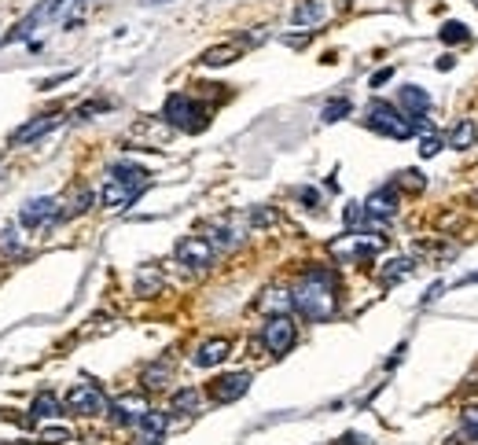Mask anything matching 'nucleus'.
Here are the masks:
<instances>
[{
    "label": "nucleus",
    "mask_w": 478,
    "mask_h": 445,
    "mask_svg": "<svg viewBox=\"0 0 478 445\" xmlns=\"http://www.w3.org/2000/svg\"><path fill=\"white\" fill-rule=\"evenodd\" d=\"M169 409L173 412H199V390H195V387H184V390H177V394H173V401H169Z\"/></svg>",
    "instance_id": "393cba45"
},
{
    "label": "nucleus",
    "mask_w": 478,
    "mask_h": 445,
    "mask_svg": "<svg viewBox=\"0 0 478 445\" xmlns=\"http://www.w3.org/2000/svg\"><path fill=\"white\" fill-rule=\"evenodd\" d=\"M442 147H445L442 136H423V140H420V159H434V155L442 151Z\"/></svg>",
    "instance_id": "c756f323"
},
{
    "label": "nucleus",
    "mask_w": 478,
    "mask_h": 445,
    "mask_svg": "<svg viewBox=\"0 0 478 445\" xmlns=\"http://www.w3.org/2000/svg\"><path fill=\"white\" fill-rule=\"evenodd\" d=\"M147 412V397L144 394H122L107 405V416H111L118 427H137Z\"/></svg>",
    "instance_id": "6e6552de"
},
{
    "label": "nucleus",
    "mask_w": 478,
    "mask_h": 445,
    "mask_svg": "<svg viewBox=\"0 0 478 445\" xmlns=\"http://www.w3.org/2000/svg\"><path fill=\"white\" fill-rule=\"evenodd\" d=\"M169 375H173V361L166 357V361H155L140 372V383H144V390H162L169 383Z\"/></svg>",
    "instance_id": "4be33fe9"
},
{
    "label": "nucleus",
    "mask_w": 478,
    "mask_h": 445,
    "mask_svg": "<svg viewBox=\"0 0 478 445\" xmlns=\"http://www.w3.org/2000/svg\"><path fill=\"white\" fill-rule=\"evenodd\" d=\"M412 272V262L408 258H394V262H386V269H383V284L390 287V284H398L401 277H408Z\"/></svg>",
    "instance_id": "bb28decb"
},
{
    "label": "nucleus",
    "mask_w": 478,
    "mask_h": 445,
    "mask_svg": "<svg viewBox=\"0 0 478 445\" xmlns=\"http://www.w3.org/2000/svg\"><path fill=\"white\" fill-rule=\"evenodd\" d=\"M0 250H18V232H15V228H4V232H0Z\"/></svg>",
    "instance_id": "2f4dec72"
},
{
    "label": "nucleus",
    "mask_w": 478,
    "mask_h": 445,
    "mask_svg": "<svg viewBox=\"0 0 478 445\" xmlns=\"http://www.w3.org/2000/svg\"><path fill=\"white\" fill-rule=\"evenodd\" d=\"M257 309L269 313V316H280V313H291L294 309V294L284 291V287H269L262 299H257Z\"/></svg>",
    "instance_id": "6ab92c4d"
},
{
    "label": "nucleus",
    "mask_w": 478,
    "mask_h": 445,
    "mask_svg": "<svg viewBox=\"0 0 478 445\" xmlns=\"http://www.w3.org/2000/svg\"><path fill=\"white\" fill-rule=\"evenodd\" d=\"M250 221H254V225H269V221H272V214H269V210H254Z\"/></svg>",
    "instance_id": "72a5a7b5"
},
{
    "label": "nucleus",
    "mask_w": 478,
    "mask_h": 445,
    "mask_svg": "<svg viewBox=\"0 0 478 445\" xmlns=\"http://www.w3.org/2000/svg\"><path fill=\"white\" fill-rule=\"evenodd\" d=\"M294 294V309L306 316V321H331L339 309V280L331 269H306L302 272Z\"/></svg>",
    "instance_id": "f257e3e1"
},
{
    "label": "nucleus",
    "mask_w": 478,
    "mask_h": 445,
    "mask_svg": "<svg viewBox=\"0 0 478 445\" xmlns=\"http://www.w3.org/2000/svg\"><path fill=\"white\" fill-rule=\"evenodd\" d=\"M394 210H398V188L394 184H386V188H379V192H372V195H368V203H364V214L368 218H394Z\"/></svg>",
    "instance_id": "4468645a"
},
{
    "label": "nucleus",
    "mask_w": 478,
    "mask_h": 445,
    "mask_svg": "<svg viewBox=\"0 0 478 445\" xmlns=\"http://www.w3.org/2000/svg\"><path fill=\"white\" fill-rule=\"evenodd\" d=\"M346 114H350V100H346V96L331 100V103H328V107H324V111H320V118H324V122H328V125H331V122H342Z\"/></svg>",
    "instance_id": "cd10ccee"
},
{
    "label": "nucleus",
    "mask_w": 478,
    "mask_h": 445,
    "mask_svg": "<svg viewBox=\"0 0 478 445\" xmlns=\"http://www.w3.org/2000/svg\"><path fill=\"white\" fill-rule=\"evenodd\" d=\"M239 55H243V41H225V45H213L199 55L203 67H228V63H235Z\"/></svg>",
    "instance_id": "f3484780"
},
{
    "label": "nucleus",
    "mask_w": 478,
    "mask_h": 445,
    "mask_svg": "<svg viewBox=\"0 0 478 445\" xmlns=\"http://www.w3.org/2000/svg\"><path fill=\"white\" fill-rule=\"evenodd\" d=\"M55 125H59V114H37V118H30L26 125H18V129L11 133V147L33 144V140H41L45 133H52Z\"/></svg>",
    "instance_id": "9d476101"
},
{
    "label": "nucleus",
    "mask_w": 478,
    "mask_h": 445,
    "mask_svg": "<svg viewBox=\"0 0 478 445\" xmlns=\"http://www.w3.org/2000/svg\"><path fill=\"white\" fill-rule=\"evenodd\" d=\"M250 390V372H228V375H217L210 383V397L217 405H232Z\"/></svg>",
    "instance_id": "1a4fd4ad"
},
{
    "label": "nucleus",
    "mask_w": 478,
    "mask_h": 445,
    "mask_svg": "<svg viewBox=\"0 0 478 445\" xmlns=\"http://www.w3.org/2000/svg\"><path fill=\"white\" fill-rule=\"evenodd\" d=\"M162 118H166V125H173V129H181V133H203L206 129V111L184 92H173L166 100Z\"/></svg>",
    "instance_id": "7ed1b4c3"
},
{
    "label": "nucleus",
    "mask_w": 478,
    "mask_h": 445,
    "mask_svg": "<svg viewBox=\"0 0 478 445\" xmlns=\"http://www.w3.org/2000/svg\"><path fill=\"white\" fill-rule=\"evenodd\" d=\"M390 77H394V70H390V67H386V70H379V74H372V89H379V85H386Z\"/></svg>",
    "instance_id": "473e14b6"
},
{
    "label": "nucleus",
    "mask_w": 478,
    "mask_h": 445,
    "mask_svg": "<svg viewBox=\"0 0 478 445\" xmlns=\"http://www.w3.org/2000/svg\"><path fill=\"white\" fill-rule=\"evenodd\" d=\"M89 206H92V192H89V188H74V192L67 195V206H63V218H78Z\"/></svg>",
    "instance_id": "b1692460"
},
{
    "label": "nucleus",
    "mask_w": 478,
    "mask_h": 445,
    "mask_svg": "<svg viewBox=\"0 0 478 445\" xmlns=\"http://www.w3.org/2000/svg\"><path fill=\"white\" fill-rule=\"evenodd\" d=\"M173 254H177V262H181L184 269H210L217 247H213L206 236H184Z\"/></svg>",
    "instance_id": "423d86ee"
},
{
    "label": "nucleus",
    "mask_w": 478,
    "mask_h": 445,
    "mask_svg": "<svg viewBox=\"0 0 478 445\" xmlns=\"http://www.w3.org/2000/svg\"><path fill=\"white\" fill-rule=\"evenodd\" d=\"M162 287H166L162 269L159 265H140L137 280H133V291L140 294V299H155V294H162Z\"/></svg>",
    "instance_id": "dca6fc26"
},
{
    "label": "nucleus",
    "mask_w": 478,
    "mask_h": 445,
    "mask_svg": "<svg viewBox=\"0 0 478 445\" xmlns=\"http://www.w3.org/2000/svg\"><path fill=\"white\" fill-rule=\"evenodd\" d=\"M41 441H48V445H63V441H74V434L67 427H48V431H41Z\"/></svg>",
    "instance_id": "c85d7f7f"
},
{
    "label": "nucleus",
    "mask_w": 478,
    "mask_h": 445,
    "mask_svg": "<svg viewBox=\"0 0 478 445\" xmlns=\"http://www.w3.org/2000/svg\"><path fill=\"white\" fill-rule=\"evenodd\" d=\"M107 394L92 383H78L67 390V397H63V409L74 412V416H107Z\"/></svg>",
    "instance_id": "20e7f679"
},
{
    "label": "nucleus",
    "mask_w": 478,
    "mask_h": 445,
    "mask_svg": "<svg viewBox=\"0 0 478 445\" xmlns=\"http://www.w3.org/2000/svg\"><path fill=\"white\" fill-rule=\"evenodd\" d=\"M228 353H232L228 338H206V343L191 353V365L195 368H217L221 361H228Z\"/></svg>",
    "instance_id": "9b49d317"
},
{
    "label": "nucleus",
    "mask_w": 478,
    "mask_h": 445,
    "mask_svg": "<svg viewBox=\"0 0 478 445\" xmlns=\"http://www.w3.org/2000/svg\"><path fill=\"white\" fill-rule=\"evenodd\" d=\"M59 218H63V206H59V199H48V195L30 199V203H23V210H18V221L26 228H52Z\"/></svg>",
    "instance_id": "0eeeda50"
},
{
    "label": "nucleus",
    "mask_w": 478,
    "mask_h": 445,
    "mask_svg": "<svg viewBox=\"0 0 478 445\" xmlns=\"http://www.w3.org/2000/svg\"><path fill=\"white\" fill-rule=\"evenodd\" d=\"M144 4H173V0H144Z\"/></svg>",
    "instance_id": "e433bc0d"
},
{
    "label": "nucleus",
    "mask_w": 478,
    "mask_h": 445,
    "mask_svg": "<svg viewBox=\"0 0 478 445\" xmlns=\"http://www.w3.org/2000/svg\"><path fill=\"white\" fill-rule=\"evenodd\" d=\"M59 81H70V74H55V77H48V81H41V89H55Z\"/></svg>",
    "instance_id": "f704fd0d"
},
{
    "label": "nucleus",
    "mask_w": 478,
    "mask_h": 445,
    "mask_svg": "<svg viewBox=\"0 0 478 445\" xmlns=\"http://www.w3.org/2000/svg\"><path fill=\"white\" fill-rule=\"evenodd\" d=\"M471 284H478V272H467V277L456 280V287H471Z\"/></svg>",
    "instance_id": "c9c22d12"
},
{
    "label": "nucleus",
    "mask_w": 478,
    "mask_h": 445,
    "mask_svg": "<svg viewBox=\"0 0 478 445\" xmlns=\"http://www.w3.org/2000/svg\"><path fill=\"white\" fill-rule=\"evenodd\" d=\"M467 419H474V423H478V409H471V412H467Z\"/></svg>",
    "instance_id": "4c0bfd02"
},
{
    "label": "nucleus",
    "mask_w": 478,
    "mask_h": 445,
    "mask_svg": "<svg viewBox=\"0 0 478 445\" xmlns=\"http://www.w3.org/2000/svg\"><path fill=\"white\" fill-rule=\"evenodd\" d=\"M478 140V125L471 122V118H464L460 125H456V129L449 133V147H456V151H464V147H471Z\"/></svg>",
    "instance_id": "5701e85b"
},
{
    "label": "nucleus",
    "mask_w": 478,
    "mask_h": 445,
    "mask_svg": "<svg viewBox=\"0 0 478 445\" xmlns=\"http://www.w3.org/2000/svg\"><path fill=\"white\" fill-rule=\"evenodd\" d=\"M294 338H298V331H294V321H291L287 313L269 316L265 328H262V346H265L269 353H276V357H284V353L294 346Z\"/></svg>",
    "instance_id": "39448f33"
},
{
    "label": "nucleus",
    "mask_w": 478,
    "mask_h": 445,
    "mask_svg": "<svg viewBox=\"0 0 478 445\" xmlns=\"http://www.w3.org/2000/svg\"><path fill=\"white\" fill-rule=\"evenodd\" d=\"M140 192L137 188H129V184H122V181H115V177H107L103 181V188H100V206L103 210H122V206H129Z\"/></svg>",
    "instance_id": "f8f14e48"
},
{
    "label": "nucleus",
    "mask_w": 478,
    "mask_h": 445,
    "mask_svg": "<svg viewBox=\"0 0 478 445\" xmlns=\"http://www.w3.org/2000/svg\"><path fill=\"white\" fill-rule=\"evenodd\" d=\"M33 419H59V416H67V409H63V401L52 394V390H41L33 397V405H30Z\"/></svg>",
    "instance_id": "412c9836"
},
{
    "label": "nucleus",
    "mask_w": 478,
    "mask_h": 445,
    "mask_svg": "<svg viewBox=\"0 0 478 445\" xmlns=\"http://www.w3.org/2000/svg\"><path fill=\"white\" fill-rule=\"evenodd\" d=\"M401 107H405V114L416 125H423V118L430 111V96L420 89V85H405V89H401Z\"/></svg>",
    "instance_id": "2eb2a0df"
},
{
    "label": "nucleus",
    "mask_w": 478,
    "mask_h": 445,
    "mask_svg": "<svg viewBox=\"0 0 478 445\" xmlns=\"http://www.w3.org/2000/svg\"><path fill=\"white\" fill-rule=\"evenodd\" d=\"M324 15H328V4H324V0H298L294 11H291V23L294 26H317V23H324Z\"/></svg>",
    "instance_id": "aec40b11"
},
{
    "label": "nucleus",
    "mask_w": 478,
    "mask_h": 445,
    "mask_svg": "<svg viewBox=\"0 0 478 445\" xmlns=\"http://www.w3.org/2000/svg\"><path fill=\"white\" fill-rule=\"evenodd\" d=\"M107 177H115V181H122V184H129V188H137V192H144L151 173H147L144 166H137V162H115L111 169H107Z\"/></svg>",
    "instance_id": "a211bd4d"
},
{
    "label": "nucleus",
    "mask_w": 478,
    "mask_h": 445,
    "mask_svg": "<svg viewBox=\"0 0 478 445\" xmlns=\"http://www.w3.org/2000/svg\"><path fill=\"white\" fill-rule=\"evenodd\" d=\"M401 184H408L412 192H420V188H423L427 181H423V173H420V169H405V173H401Z\"/></svg>",
    "instance_id": "7c9ffc66"
},
{
    "label": "nucleus",
    "mask_w": 478,
    "mask_h": 445,
    "mask_svg": "<svg viewBox=\"0 0 478 445\" xmlns=\"http://www.w3.org/2000/svg\"><path fill=\"white\" fill-rule=\"evenodd\" d=\"M438 37H442V45H464V41L471 37V30L464 23H456V18H449V23L438 30Z\"/></svg>",
    "instance_id": "a878e982"
},
{
    "label": "nucleus",
    "mask_w": 478,
    "mask_h": 445,
    "mask_svg": "<svg viewBox=\"0 0 478 445\" xmlns=\"http://www.w3.org/2000/svg\"><path fill=\"white\" fill-rule=\"evenodd\" d=\"M169 427V412H159V409H147L144 419L137 423V431H140V445H159L162 434Z\"/></svg>",
    "instance_id": "ddd939ff"
},
{
    "label": "nucleus",
    "mask_w": 478,
    "mask_h": 445,
    "mask_svg": "<svg viewBox=\"0 0 478 445\" xmlns=\"http://www.w3.org/2000/svg\"><path fill=\"white\" fill-rule=\"evenodd\" d=\"M364 122H368V129H376L379 136H394V140H408L412 133L420 129L416 122H408L405 111H398L394 103H386V100H372Z\"/></svg>",
    "instance_id": "f03ea898"
}]
</instances>
